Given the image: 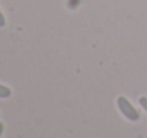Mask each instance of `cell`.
Listing matches in <instances>:
<instances>
[{"label": "cell", "mask_w": 147, "mask_h": 138, "mask_svg": "<svg viewBox=\"0 0 147 138\" xmlns=\"http://www.w3.org/2000/svg\"><path fill=\"white\" fill-rule=\"evenodd\" d=\"M117 107H119V110H120V113L129 120V121H139V118H140V114H139V111L131 105V102L126 98V97H123V95H120V97H117Z\"/></svg>", "instance_id": "6da1fadb"}, {"label": "cell", "mask_w": 147, "mask_h": 138, "mask_svg": "<svg viewBox=\"0 0 147 138\" xmlns=\"http://www.w3.org/2000/svg\"><path fill=\"white\" fill-rule=\"evenodd\" d=\"M10 95H11V90L9 87L0 84V98H9Z\"/></svg>", "instance_id": "7a4b0ae2"}, {"label": "cell", "mask_w": 147, "mask_h": 138, "mask_svg": "<svg viewBox=\"0 0 147 138\" xmlns=\"http://www.w3.org/2000/svg\"><path fill=\"white\" fill-rule=\"evenodd\" d=\"M139 102H140V105L143 107V110L147 113V97H140V98H139Z\"/></svg>", "instance_id": "3957f363"}, {"label": "cell", "mask_w": 147, "mask_h": 138, "mask_svg": "<svg viewBox=\"0 0 147 138\" xmlns=\"http://www.w3.org/2000/svg\"><path fill=\"white\" fill-rule=\"evenodd\" d=\"M4 26H6V19H4L1 10H0V27H4Z\"/></svg>", "instance_id": "277c9868"}, {"label": "cell", "mask_w": 147, "mask_h": 138, "mask_svg": "<svg viewBox=\"0 0 147 138\" xmlns=\"http://www.w3.org/2000/svg\"><path fill=\"white\" fill-rule=\"evenodd\" d=\"M3 131H4V125H3V123H0V137L3 135Z\"/></svg>", "instance_id": "5b68a950"}]
</instances>
